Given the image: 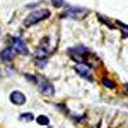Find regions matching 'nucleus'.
Here are the masks:
<instances>
[{"instance_id": "10", "label": "nucleus", "mask_w": 128, "mask_h": 128, "mask_svg": "<svg viewBox=\"0 0 128 128\" xmlns=\"http://www.w3.org/2000/svg\"><path fill=\"white\" fill-rule=\"evenodd\" d=\"M36 122L40 126H48L50 123V120H49V118H48L46 115H38L37 118H36Z\"/></svg>"}, {"instance_id": "1", "label": "nucleus", "mask_w": 128, "mask_h": 128, "mask_svg": "<svg viewBox=\"0 0 128 128\" xmlns=\"http://www.w3.org/2000/svg\"><path fill=\"white\" fill-rule=\"evenodd\" d=\"M50 14H51L50 10H48V9H37V10H34V12H31V13L26 17V19H24L23 23H24L26 27L34 26V24L41 22V20L49 18Z\"/></svg>"}, {"instance_id": "3", "label": "nucleus", "mask_w": 128, "mask_h": 128, "mask_svg": "<svg viewBox=\"0 0 128 128\" xmlns=\"http://www.w3.org/2000/svg\"><path fill=\"white\" fill-rule=\"evenodd\" d=\"M12 42H13V48L14 50L18 52V54H22V55H28V48L26 46L24 41L19 37H13L12 38Z\"/></svg>"}, {"instance_id": "12", "label": "nucleus", "mask_w": 128, "mask_h": 128, "mask_svg": "<svg viewBox=\"0 0 128 128\" xmlns=\"http://www.w3.org/2000/svg\"><path fill=\"white\" fill-rule=\"evenodd\" d=\"M51 4L54 5L55 8H60L62 5H64V2L63 0H51Z\"/></svg>"}, {"instance_id": "13", "label": "nucleus", "mask_w": 128, "mask_h": 128, "mask_svg": "<svg viewBox=\"0 0 128 128\" xmlns=\"http://www.w3.org/2000/svg\"><path fill=\"white\" fill-rule=\"evenodd\" d=\"M24 77L28 80V81H32V83H37V78L35 76H30V74H24Z\"/></svg>"}, {"instance_id": "11", "label": "nucleus", "mask_w": 128, "mask_h": 128, "mask_svg": "<svg viewBox=\"0 0 128 128\" xmlns=\"http://www.w3.org/2000/svg\"><path fill=\"white\" fill-rule=\"evenodd\" d=\"M101 82H102L104 86L109 87V88H114V87H115V83H114L113 81H110L109 78H102V80H101Z\"/></svg>"}, {"instance_id": "9", "label": "nucleus", "mask_w": 128, "mask_h": 128, "mask_svg": "<svg viewBox=\"0 0 128 128\" xmlns=\"http://www.w3.org/2000/svg\"><path fill=\"white\" fill-rule=\"evenodd\" d=\"M34 118L35 116L32 113H23L19 115V120H22V122H31V120H34Z\"/></svg>"}, {"instance_id": "8", "label": "nucleus", "mask_w": 128, "mask_h": 128, "mask_svg": "<svg viewBox=\"0 0 128 128\" xmlns=\"http://www.w3.org/2000/svg\"><path fill=\"white\" fill-rule=\"evenodd\" d=\"M69 54H70V56L73 58V60H74V62H78L80 64H84V62H86L82 55L77 54V52H76V51H73L72 49H69Z\"/></svg>"}, {"instance_id": "6", "label": "nucleus", "mask_w": 128, "mask_h": 128, "mask_svg": "<svg viewBox=\"0 0 128 128\" xmlns=\"http://www.w3.org/2000/svg\"><path fill=\"white\" fill-rule=\"evenodd\" d=\"M76 72L80 74V76L84 77V78H91V68L87 66V64H77L74 67Z\"/></svg>"}, {"instance_id": "7", "label": "nucleus", "mask_w": 128, "mask_h": 128, "mask_svg": "<svg viewBox=\"0 0 128 128\" xmlns=\"http://www.w3.org/2000/svg\"><path fill=\"white\" fill-rule=\"evenodd\" d=\"M0 59H2V62H4V63H9L13 59V50L9 49V48L4 49L2 51V54H0Z\"/></svg>"}, {"instance_id": "14", "label": "nucleus", "mask_w": 128, "mask_h": 128, "mask_svg": "<svg viewBox=\"0 0 128 128\" xmlns=\"http://www.w3.org/2000/svg\"><path fill=\"white\" fill-rule=\"evenodd\" d=\"M0 34H2V31H0Z\"/></svg>"}, {"instance_id": "5", "label": "nucleus", "mask_w": 128, "mask_h": 128, "mask_svg": "<svg viewBox=\"0 0 128 128\" xmlns=\"http://www.w3.org/2000/svg\"><path fill=\"white\" fill-rule=\"evenodd\" d=\"M10 101L14 105H23L26 102V96L20 92V91H13L10 94Z\"/></svg>"}, {"instance_id": "2", "label": "nucleus", "mask_w": 128, "mask_h": 128, "mask_svg": "<svg viewBox=\"0 0 128 128\" xmlns=\"http://www.w3.org/2000/svg\"><path fill=\"white\" fill-rule=\"evenodd\" d=\"M88 14V10L84 8H78V6H72L68 10H66V13L63 14V17H69L73 19H82Z\"/></svg>"}, {"instance_id": "4", "label": "nucleus", "mask_w": 128, "mask_h": 128, "mask_svg": "<svg viewBox=\"0 0 128 128\" xmlns=\"http://www.w3.org/2000/svg\"><path fill=\"white\" fill-rule=\"evenodd\" d=\"M38 90H40V92L41 94H44V95H46V96H51V95H54V86L49 82V81H46V80H44L42 78L41 80V82L38 83Z\"/></svg>"}]
</instances>
